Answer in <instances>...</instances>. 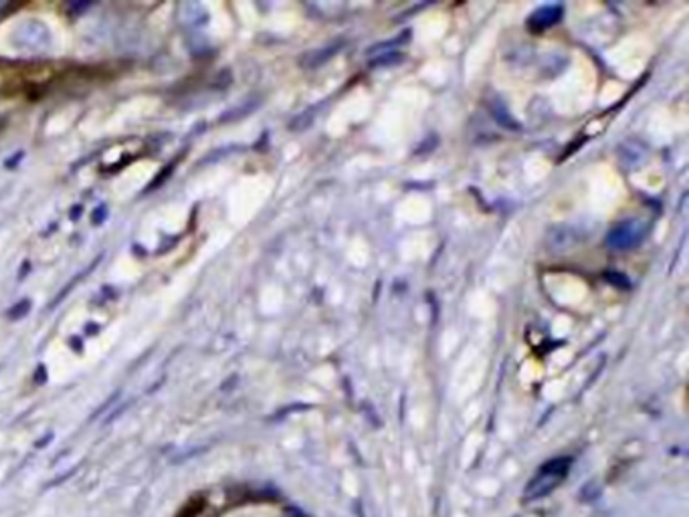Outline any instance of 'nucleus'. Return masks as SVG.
Here are the masks:
<instances>
[{"label":"nucleus","instance_id":"1","mask_svg":"<svg viewBox=\"0 0 689 517\" xmlns=\"http://www.w3.org/2000/svg\"><path fill=\"white\" fill-rule=\"evenodd\" d=\"M645 233V225L639 221H624L621 225H617L609 235H607V243L612 249H631L635 247L639 240L643 239Z\"/></svg>","mask_w":689,"mask_h":517},{"label":"nucleus","instance_id":"3","mask_svg":"<svg viewBox=\"0 0 689 517\" xmlns=\"http://www.w3.org/2000/svg\"><path fill=\"white\" fill-rule=\"evenodd\" d=\"M560 14H562V9L560 6H546L542 11L534 13V16L530 18V28L540 33L544 28H548L550 25H554L560 21Z\"/></svg>","mask_w":689,"mask_h":517},{"label":"nucleus","instance_id":"2","mask_svg":"<svg viewBox=\"0 0 689 517\" xmlns=\"http://www.w3.org/2000/svg\"><path fill=\"white\" fill-rule=\"evenodd\" d=\"M566 469H568V463H566V461H552V463H548L546 467H542L540 475L531 481L530 493L534 489H538L534 495H542V493H548L550 489H554L558 481L566 475Z\"/></svg>","mask_w":689,"mask_h":517}]
</instances>
